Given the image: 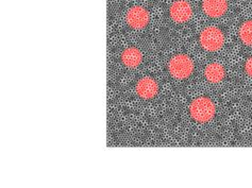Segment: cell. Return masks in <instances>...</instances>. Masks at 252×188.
Instances as JSON below:
<instances>
[{
    "mask_svg": "<svg viewBox=\"0 0 252 188\" xmlns=\"http://www.w3.org/2000/svg\"><path fill=\"white\" fill-rule=\"evenodd\" d=\"M190 116L199 123H208L215 116L216 107L211 99L200 97L195 99L189 107Z\"/></svg>",
    "mask_w": 252,
    "mask_h": 188,
    "instance_id": "obj_1",
    "label": "cell"
},
{
    "mask_svg": "<svg viewBox=\"0 0 252 188\" xmlns=\"http://www.w3.org/2000/svg\"><path fill=\"white\" fill-rule=\"evenodd\" d=\"M224 43L223 33L217 27L210 26L200 33V44L205 50L218 51Z\"/></svg>",
    "mask_w": 252,
    "mask_h": 188,
    "instance_id": "obj_2",
    "label": "cell"
},
{
    "mask_svg": "<svg viewBox=\"0 0 252 188\" xmlns=\"http://www.w3.org/2000/svg\"><path fill=\"white\" fill-rule=\"evenodd\" d=\"M169 71L176 79H187L194 71V62L187 55H178L169 62Z\"/></svg>",
    "mask_w": 252,
    "mask_h": 188,
    "instance_id": "obj_3",
    "label": "cell"
},
{
    "mask_svg": "<svg viewBox=\"0 0 252 188\" xmlns=\"http://www.w3.org/2000/svg\"><path fill=\"white\" fill-rule=\"evenodd\" d=\"M149 13L143 6L136 5L127 13V23L133 29H143L149 23Z\"/></svg>",
    "mask_w": 252,
    "mask_h": 188,
    "instance_id": "obj_4",
    "label": "cell"
},
{
    "mask_svg": "<svg viewBox=\"0 0 252 188\" xmlns=\"http://www.w3.org/2000/svg\"><path fill=\"white\" fill-rule=\"evenodd\" d=\"M170 17L172 21L182 24L188 22L193 14V9L187 0H177L170 6Z\"/></svg>",
    "mask_w": 252,
    "mask_h": 188,
    "instance_id": "obj_5",
    "label": "cell"
},
{
    "mask_svg": "<svg viewBox=\"0 0 252 188\" xmlns=\"http://www.w3.org/2000/svg\"><path fill=\"white\" fill-rule=\"evenodd\" d=\"M158 91V85L154 79L150 77H145L141 79L136 84V93L143 99L154 98Z\"/></svg>",
    "mask_w": 252,
    "mask_h": 188,
    "instance_id": "obj_6",
    "label": "cell"
},
{
    "mask_svg": "<svg viewBox=\"0 0 252 188\" xmlns=\"http://www.w3.org/2000/svg\"><path fill=\"white\" fill-rule=\"evenodd\" d=\"M202 8L210 17H220L228 10L227 0H203Z\"/></svg>",
    "mask_w": 252,
    "mask_h": 188,
    "instance_id": "obj_7",
    "label": "cell"
},
{
    "mask_svg": "<svg viewBox=\"0 0 252 188\" xmlns=\"http://www.w3.org/2000/svg\"><path fill=\"white\" fill-rule=\"evenodd\" d=\"M122 61L125 66L129 67V68H135L140 65L143 61V55L142 52L134 47H129V48L125 49L122 55Z\"/></svg>",
    "mask_w": 252,
    "mask_h": 188,
    "instance_id": "obj_8",
    "label": "cell"
},
{
    "mask_svg": "<svg viewBox=\"0 0 252 188\" xmlns=\"http://www.w3.org/2000/svg\"><path fill=\"white\" fill-rule=\"evenodd\" d=\"M204 75L211 83H220L224 78V68L220 63H212L207 66Z\"/></svg>",
    "mask_w": 252,
    "mask_h": 188,
    "instance_id": "obj_9",
    "label": "cell"
},
{
    "mask_svg": "<svg viewBox=\"0 0 252 188\" xmlns=\"http://www.w3.org/2000/svg\"><path fill=\"white\" fill-rule=\"evenodd\" d=\"M240 37L246 45L252 46V21L244 23L240 29Z\"/></svg>",
    "mask_w": 252,
    "mask_h": 188,
    "instance_id": "obj_10",
    "label": "cell"
},
{
    "mask_svg": "<svg viewBox=\"0 0 252 188\" xmlns=\"http://www.w3.org/2000/svg\"><path fill=\"white\" fill-rule=\"evenodd\" d=\"M245 68H246V72L250 77H252V58L248 59V61L246 62V66H245Z\"/></svg>",
    "mask_w": 252,
    "mask_h": 188,
    "instance_id": "obj_11",
    "label": "cell"
}]
</instances>
